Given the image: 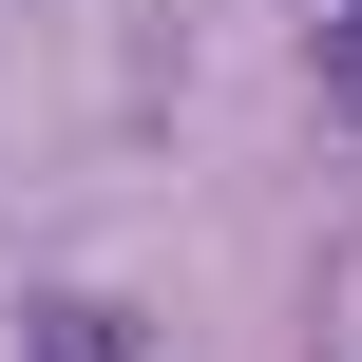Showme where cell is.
<instances>
[{
    "mask_svg": "<svg viewBox=\"0 0 362 362\" xmlns=\"http://www.w3.org/2000/svg\"><path fill=\"white\" fill-rule=\"evenodd\" d=\"M325 95L362 115V0H325Z\"/></svg>",
    "mask_w": 362,
    "mask_h": 362,
    "instance_id": "1",
    "label": "cell"
}]
</instances>
